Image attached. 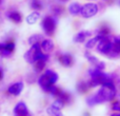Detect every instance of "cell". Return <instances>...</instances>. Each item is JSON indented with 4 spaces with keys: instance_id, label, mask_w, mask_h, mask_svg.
I'll return each mask as SVG.
<instances>
[{
    "instance_id": "1",
    "label": "cell",
    "mask_w": 120,
    "mask_h": 116,
    "mask_svg": "<svg viewBox=\"0 0 120 116\" xmlns=\"http://www.w3.org/2000/svg\"><path fill=\"white\" fill-rule=\"evenodd\" d=\"M116 95V89L115 87H104L101 85L99 90L97 91V93L94 95L90 96L86 99V102L89 106H95L98 104H102L104 101H110Z\"/></svg>"
},
{
    "instance_id": "2",
    "label": "cell",
    "mask_w": 120,
    "mask_h": 116,
    "mask_svg": "<svg viewBox=\"0 0 120 116\" xmlns=\"http://www.w3.org/2000/svg\"><path fill=\"white\" fill-rule=\"evenodd\" d=\"M57 80H58V74L52 70H46L45 73L39 77L38 83L44 91H48L49 88L54 85Z\"/></svg>"
},
{
    "instance_id": "3",
    "label": "cell",
    "mask_w": 120,
    "mask_h": 116,
    "mask_svg": "<svg viewBox=\"0 0 120 116\" xmlns=\"http://www.w3.org/2000/svg\"><path fill=\"white\" fill-rule=\"evenodd\" d=\"M42 55H43V53L41 51V46L39 43H36L31 46V49L25 53L23 57L29 63H35L37 60H39L41 58Z\"/></svg>"
},
{
    "instance_id": "4",
    "label": "cell",
    "mask_w": 120,
    "mask_h": 116,
    "mask_svg": "<svg viewBox=\"0 0 120 116\" xmlns=\"http://www.w3.org/2000/svg\"><path fill=\"white\" fill-rule=\"evenodd\" d=\"M98 12H99V6H98L97 3H95V2H87V3L82 5L80 15L83 18L89 19L96 16L98 14Z\"/></svg>"
},
{
    "instance_id": "5",
    "label": "cell",
    "mask_w": 120,
    "mask_h": 116,
    "mask_svg": "<svg viewBox=\"0 0 120 116\" xmlns=\"http://www.w3.org/2000/svg\"><path fill=\"white\" fill-rule=\"evenodd\" d=\"M112 48H113V41L112 38H110L109 36L101 38L97 44L98 53H100L102 55H110L112 53Z\"/></svg>"
},
{
    "instance_id": "6",
    "label": "cell",
    "mask_w": 120,
    "mask_h": 116,
    "mask_svg": "<svg viewBox=\"0 0 120 116\" xmlns=\"http://www.w3.org/2000/svg\"><path fill=\"white\" fill-rule=\"evenodd\" d=\"M41 25L46 35H53L57 27V19L53 16H46L42 20Z\"/></svg>"
},
{
    "instance_id": "7",
    "label": "cell",
    "mask_w": 120,
    "mask_h": 116,
    "mask_svg": "<svg viewBox=\"0 0 120 116\" xmlns=\"http://www.w3.org/2000/svg\"><path fill=\"white\" fill-rule=\"evenodd\" d=\"M15 50L14 42H5V43H0V56L1 57H8Z\"/></svg>"
},
{
    "instance_id": "8",
    "label": "cell",
    "mask_w": 120,
    "mask_h": 116,
    "mask_svg": "<svg viewBox=\"0 0 120 116\" xmlns=\"http://www.w3.org/2000/svg\"><path fill=\"white\" fill-rule=\"evenodd\" d=\"M13 113H14V116H31V113L29 112V109H27L26 104L22 101L18 102L15 106Z\"/></svg>"
},
{
    "instance_id": "9",
    "label": "cell",
    "mask_w": 120,
    "mask_h": 116,
    "mask_svg": "<svg viewBox=\"0 0 120 116\" xmlns=\"http://www.w3.org/2000/svg\"><path fill=\"white\" fill-rule=\"evenodd\" d=\"M23 87H24V85H23V82L19 81V82H15V83H13V85L8 89V93L12 94V95L18 96L19 94H20L21 92H22Z\"/></svg>"
},
{
    "instance_id": "10",
    "label": "cell",
    "mask_w": 120,
    "mask_h": 116,
    "mask_svg": "<svg viewBox=\"0 0 120 116\" xmlns=\"http://www.w3.org/2000/svg\"><path fill=\"white\" fill-rule=\"evenodd\" d=\"M112 41H113V48H112V53L110 54V56L111 57L118 56V55H120V36L113 37Z\"/></svg>"
},
{
    "instance_id": "11",
    "label": "cell",
    "mask_w": 120,
    "mask_h": 116,
    "mask_svg": "<svg viewBox=\"0 0 120 116\" xmlns=\"http://www.w3.org/2000/svg\"><path fill=\"white\" fill-rule=\"evenodd\" d=\"M81 8H82V5L78 2H72V3L68 5V13L73 16H77L81 13Z\"/></svg>"
},
{
    "instance_id": "12",
    "label": "cell",
    "mask_w": 120,
    "mask_h": 116,
    "mask_svg": "<svg viewBox=\"0 0 120 116\" xmlns=\"http://www.w3.org/2000/svg\"><path fill=\"white\" fill-rule=\"evenodd\" d=\"M91 36V32L89 31H81V32H78L76 35L74 36V41L77 42V43H81V42L85 41L87 37Z\"/></svg>"
},
{
    "instance_id": "13",
    "label": "cell",
    "mask_w": 120,
    "mask_h": 116,
    "mask_svg": "<svg viewBox=\"0 0 120 116\" xmlns=\"http://www.w3.org/2000/svg\"><path fill=\"white\" fill-rule=\"evenodd\" d=\"M41 49H42V51H43L45 54L52 52V51L54 50V42H53V40L44 39L43 41L41 42Z\"/></svg>"
},
{
    "instance_id": "14",
    "label": "cell",
    "mask_w": 120,
    "mask_h": 116,
    "mask_svg": "<svg viewBox=\"0 0 120 116\" xmlns=\"http://www.w3.org/2000/svg\"><path fill=\"white\" fill-rule=\"evenodd\" d=\"M59 61L62 66H71L73 64V57L70 54H62L59 56Z\"/></svg>"
},
{
    "instance_id": "15",
    "label": "cell",
    "mask_w": 120,
    "mask_h": 116,
    "mask_svg": "<svg viewBox=\"0 0 120 116\" xmlns=\"http://www.w3.org/2000/svg\"><path fill=\"white\" fill-rule=\"evenodd\" d=\"M8 17L10 20H12L13 22H15V23H20L21 21H22V16H21V14L19 12H17V11H12V12H10L8 14Z\"/></svg>"
},
{
    "instance_id": "16",
    "label": "cell",
    "mask_w": 120,
    "mask_h": 116,
    "mask_svg": "<svg viewBox=\"0 0 120 116\" xmlns=\"http://www.w3.org/2000/svg\"><path fill=\"white\" fill-rule=\"evenodd\" d=\"M101 38H103V37H102V36H100V35H96L95 37L89 39L86 41V43H85V48H86V49H93V48H95V46L98 44V42L100 41V39H101Z\"/></svg>"
},
{
    "instance_id": "17",
    "label": "cell",
    "mask_w": 120,
    "mask_h": 116,
    "mask_svg": "<svg viewBox=\"0 0 120 116\" xmlns=\"http://www.w3.org/2000/svg\"><path fill=\"white\" fill-rule=\"evenodd\" d=\"M39 18H40V14H39V12L36 11V12L31 13V14L26 17V22L29 23V24H34V23H36L39 20Z\"/></svg>"
},
{
    "instance_id": "18",
    "label": "cell",
    "mask_w": 120,
    "mask_h": 116,
    "mask_svg": "<svg viewBox=\"0 0 120 116\" xmlns=\"http://www.w3.org/2000/svg\"><path fill=\"white\" fill-rule=\"evenodd\" d=\"M48 113L50 115H52V116H64L63 114H62L61 112H60V110L59 109H57V108H55L54 106H51V107H49L48 108Z\"/></svg>"
},
{
    "instance_id": "19",
    "label": "cell",
    "mask_w": 120,
    "mask_h": 116,
    "mask_svg": "<svg viewBox=\"0 0 120 116\" xmlns=\"http://www.w3.org/2000/svg\"><path fill=\"white\" fill-rule=\"evenodd\" d=\"M42 39V36L39 35V34H35V35L31 36L29 39V43L31 44V46H33V44H36V43H39V41H41Z\"/></svg>"
},
{
    "instance_id": "20",
    "label": "cell",
    "mask_w": 120,
    "mask_h": 116,
    "mask_svg": "<svg viewBox=\"0 0 120 116\" xmlns=\"http://www.w3.org/2000/svg\"><path fill=\"white\" fill-rule=\"evenodd\" d=\"M110 33H111L110 27H106V25H102V27L99 29V31H98L97 35H100V36H102V37H105V36L110 35Z\"/></svg>"
},
{
    "instance_id": "21",
    "label": "cell",
    "mask_w": 120,
    "mask_h": 116,
    "mask_svg": "<svg viewBox=\"0 0 120 116\" xmlns=\"http://www.w3.org/2000/svg\"><path fill=\"white\" fill-rule=\"evenodd\" d=\"M45 62L46 61H44V60H41V59L37 60V61L35 62V70L37 71V72H40L41 70H43L44 66H45Z\"/></svg>"
},
{
    "instance_id": "22",
    "label": "cell",
    "mask_w": 120,
    "mask_h": 116,
    "mask_svg": "<svg viewBox=\"0 0 120 116\" xmlns=\"http://www.w3.org/2000/svg\"><path fill=\"white\" fill-rule=\"evenodd\" d=\"M85 57H86V59L90 61V63H92L94 66H96V64L99 62V60L97 59L95 56H93V55H91L90 53H85Z\"/></svg>"
},
{
    "instance_id": "23",
    "label": "cell",
    "mask_w": 120,
    "mask_h": 116,
    "mask_svg": "<svg viewBox=\"0 0 120 116\" xmlns=\"http://www.w3.org/2000/svg\"><path fill=\"white\" fill-rule=\"evenodd\" d=\"M31 6L34 10H40V8H42V3L39 0H33L31 2Z\"/></svg>"
},
{
    "instance_id": "24",
    "label": "cell",
    "mask_w": 120,
    "mask_h": 116,
    "mask_svg": "<svg viewBox=\"0 0 120 116\" xmlns=\"http://www.w3.org/2000/svg\"><path fill=\"white\" fill-rule=\"evenodd\" d=\"M87 88H89V85H87V83L81 82V83H79L78 85V89H79V91L80 92H85Z\"/></svg>"
},
{
    "instance_id": "25",
    "label": "cell",
    "mask_w": 120,
    "mask_h": 116,
    "mask_svg": "<svg viewBox=\"0 0 120 116\" xmlns=\"http://www.w3.org/2000/svg\"><path fill=\"white\" fill-rule=\"evenodd\" d=\"M112 109L114 111H117V112H120V102L115 101L114 104H112Z\"/></svg>"
},
{
    "instance_id": "26",
    "label": "cell",
    "mask_w": 120,
    "mask_h": 116,
    "mask_svg": "<svg viewBox=\"0 0 120 116\" xmlns=\"http://www.w3.org/2000/svg\"><path fill=\"white\" fill-rule=\"evenodd\" d=\"M2 76H3V75H2V72H1V70H0V80L2 79Z\"/></svg>"
},
{
    "instance_id": "27",
    "label": "cell",
    "mask_w": 120,
    "mask_h": 116,
    "mask_svg": "<svg viewBox=\"0 0 120 116\" xmlns=\"http://www.w3.org/2000/svg\"><path fill=\"white\" fill-rule=\"evenodd\" d=\"M111 116H120V114H117V113H114V114H112Z\"/></svg>"
},
{
    "instance_id": "28",
    "label": "cell",
    "mask_w": 120,
    "mask_h": 116,
    "mask_svg": "<svg viewBox=\"0 0 120 116\" xmlns=\"http://www.w3.org/2000/svg\"><path fill=\"white\" fill-rule=\"evenodd\" d=\"M60 1H63V2H65V1H68V0H60Z\"/></svg>"
},
{
    "instance_id": "29",
    "label": "cell",
    "mask_w": 120,
    "mask_h": 116,
    "mask_svg": "<svg viewBox=\"0 0 120 116\" xmlns=\"http://www.w3.org/2000/svg\"><path fill=\"white\" fill-rule=\"evenodd\" d=\"M89 1H95V0H89Z\"/></svg>"
},
{
    "instance_id": "30",
    "label": "cell",
    "mask_w": 120,
    "mask_h": 116,
    "mask_svg": "<svg viewBox=\"0 0 120 116\" xmlns=\"http://www.w3.org/2000/svg\"><path fill=\"white\" fill-rule=\"evenodd\" d=\"M119 4H120V0H119Z\"/></svg>"
}]
</instances>
